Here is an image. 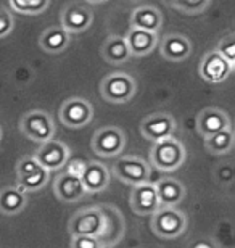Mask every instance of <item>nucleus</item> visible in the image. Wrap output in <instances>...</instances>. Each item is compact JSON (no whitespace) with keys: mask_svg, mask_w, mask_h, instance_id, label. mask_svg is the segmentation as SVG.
I'll use <instances>...</instances> for the list:
<instances>
[{"mask_svg":"<svg viewBox=\"0 0 235 248\" xmlns=\"http://www.w3.org/2000/svg\"><path fill=\"white\" fill-rule=\"evenodd\" d=\"M163 26V15L155 5H139L131 13V28L159 32Z\"/></svg>","mask_w":235,"mask_h":248,"instance_id":"4be33fe9","label":"nucleus"},{"mask_svg":"<svg viewBox=\"0 0 235 248\" xmlns=\"http://www.w3.org/2000/svg\"><path fill=\"white\" fill-rule=\"evenodd\" d=\"M110 170L100 161H87L81 174V181L87 193L103 192L110 186Z\"/></svg>","mask_w":235,"mask_h":248,"instance_id":"6ab92c4d","label":"nucleus"},{"mask_svg":"<svg viewBox=\"0 0 235 248\" xmlns=\"http://www.w3.org/2000/svg\"><path fill=\"white\" fill-rule=\"evenodd\" d=\"M158 193L159 206H177L186 198V187L174 177H163L155 182Z\"/></svg>","mask_w":235,"mask_h":248,"instance_id":"5701e85b","label":"nucleus"},{"mask_svg":"<svg viewBox=\"0 0 235 248\" xmlns=\"http://www.w3.org/2000/svg\"><path fill=\"white\" fill-rule=\"evenodd\" d=\"M211 3L213 0H176L169 7L186 15H200L206 8H209Z\"/></svg>","mask_w":235,"mask_h":248,"instance_id":"cd10ccee","label":"nucleus"},{"mask_svg":"<svg viewBox=\"0 0 235 248\" xmlns=\"http://www.w3.org/2000/svg\"><path fill=\"white\" fill-rule=\"evenodd\" d=\"M213 176H214V181H216L219 186H222V187L231 186L234 179V166L231 163H219V165L214 168Z\"/></svg>","mask_w":235,"mask_h":248,"instance_id":"c756f323","label":"nucleus"},{"mask_svg":"<svg viewBox=\"0 0 235 248\" xmlns=\"http://www.w3.org/2000/svg\"><path fill=\"white\" fill-rule=\"evenodd\" d=\"M129 203H131L132 211L139 216L145 215H153L155 211L159 208V200L157 187L153 182H142V184L132 186L131 197H129Z\"/></svg>","mask_w":235,"mask_h":248,"instance_id":"ddd939ff","label":"nucleus"},{"mask_svg":"<svg viewBox=\"0 0 235 248\" xmlns=\"http://www.w3.org/2000/svg\"><path fill=\"white\" fill-rule=\"evenodd\" d=\"M105 215V229L102 232V235L98 237L100 242L103 244L105 248H110L113 245H116L124 235V217L121 215V211L116 206H100Z\"/></svg>","mask_w":235,"mask_h":248,"instance_id":"a211bd4d","label":"nucleus"},{"mask_svg":"<svg viewBox=\"0 0 235 248\" xmlns=\"http://www.w3.org/2000/svg\"><path fill=\"white\" fill-rule=\"evenodd\" d=\"M216 52L226 58L229 63L235 64V34L234 32H227L226 36L218 42Z\"/></svg>","mask_w":235,"mask_h":248,"instance_id":"c85d7f7f","label":"nucleus"},{"mask_svg":"<svg viewBox=\"0 0 235 248\" xmlns=\"http://www.w3.org/2000/svg\"><path fill=\"white\" fill-rule=\"evenodd\" d=\"M68 174H73V176H78V177H81L82 174V171H84V166H86V163L81 161V160H69L68 163Z\"/></svg>","mask_w":235,"mask_h":248,"instance_id":"473e14b6","label":"nucleus"},{"mask_svg":"<svg viewBox=\"0 0 235 248\" xmlns=\"http://www.w3.org/2000/svg\"><path fill=\"white\" fill-rule=\"evenodd\" d=\"M94 21L92 10L82 3H69L62 12V26L69 34H81L86 32Z\"/></svg>","mask_w":235,"mask_h":248,"instance_id":"4468645a","label":"nucleus"},{"mask_svg":"<svg viewBox=\"0 0 235 248\" xmlns=\"http://www.w3.org/2000/svg\"><path fill=\"white\" fill-rule=\"evenodd\" d=\"M141 134L147 140L158 142L161 139L174 136L177 129L176 118L168 111H157L153 115L143 118L141 123Z\"/></svg>","mask_w":235,"mask_h":248,"instance_id":"9d476101","label":"nucleus"},{"mask_svg":"<svg viewBox=\"0 0 235 248\" xmlns=\"http://www.w3.org/2000/svg\"><path fill=\"white\" fill-rule=\"evenodd\" d=\"M19 131L26 136L29 140L44 143L55 139L57 126L50 113L44 110H31L24 113L19 120Z\"/></svg>","mask_w":235,"mask_h":248,"instance_id":"39448f33","label":"nucleus"},{"mask_svg":"<svg viewBox=\"0 0 235 248\" xmlns=\"http://www.w3.org/2000/svg\"><path fill=\"white\" fill-rule=\"evenodd\" d=\"M53 193L63 203H76L87 195L81 177L68 174V172H62L55 177Z\"/></svg>","mask_w":235,"mask_h":248,"instance_id":"f3484780","label":"nucleus"},{"mask_svg":"<svg viewBox=\"0 0 235 248\" xmlns=\"http://www.w3.org/2000/svg\"><path fill=\"white\" fill-rule=\"evenodd\" d=\"M58 118L66 127H86L94 118V107L91 105V102L82 97H69L60 107Z\"/></svg>","mask_w":235,"mask_h":248,"instance_id":"1a4fd4ad","label":"nucleus"},{"mask_svg":"<svg viewBox=\"0 0 235 248\" xmlns=\"http://www.w3.org/2000/svg\"><path fill=\"white\" fill-rule=\"evenodd\" d=\"M234 73V64L229 63L216 50L204 53L198 64V74L209 84H222Z\"/></svg>","mask_w":235,"mask_h":248,"instance_id":"f8f14e48","label":"nucleus"},{"mask_svg":"<svg viewBox=\"0 0 235 248\" xmlns=\"http://www.w3.org/2000/svg\"><path fill=\"white\" fill-rule=\"evenodd\" d=\"M28 205V193L21 192L16 186L0 188V213L5 216H16Z\"/></svg>","mask_w":235,"mask_h":248,"instance_id":"393cba45","label":"nucleus"},{"mask_svg":"<svg viewBox=\"0 0 235 248\" xmlns=\"http://www.w3.org/2000/svg\"><path fill=\"white\" fill-rule=\"evenodd\" d=\"M150 226L159 239L172 240L187 231V215L177 206H159L152 215Z\"/></svg>","mask_w":235,"mask_h":248,"instance_id":"f03ea898","label":"nucleus"},{"mask_svg":"<svg viewBox=\"0 0 235 248\" xmlns=\"http://www.w3.org/2000/svg\"><path fill=\"white\" fill-rule=\"evenodd\" d=\"M124 39L132 57H145L158 47V34L145 31V29L131 28Z\"/></svg>","mask_w":235,"mask_h":248,"instance_id":"412c9836","label":"nucleus"},{"mask_svg":"<svg viewBox=\"0 0 235 248\" xmlns=\"http://www.w3.org/2000/svg\"><path fill=\"white\" fill-rule=\"evenodd\" d=\"M15 171H16V187L24 193L42 190L50 181V171L29 155L19 158Z\"/></svg>","mask_w":235,"mask_h":248,"instance_id":"20e7f679","label":"nucleus"},{"mask_svg":"<svg viewBox=\"0 0 235 248\" xmlns=\"http://www.w3.org/2000/svg\"><path fill=\"white\" fill-rule=\"evenodd\" d=\"M100 53H102V58L105 62L110 64H114V66L127 63L132 58L126 39L123 36H119V34H110L103 41Z\"/></svg>","mask_w":235,"mask_h":248,"instance_id":"aec40b11","label":"nucleus"},{"mask_svg":"<svg viewBox=\"0 0 235 248\" xmlns=\"http://www.w3.org/2000/svg\"><path fill=\"white\" fill-rule=\"evenodd\" d=\"M235 145V137H234V131L232 126L227 129H222L216 134L209 137H204V148L211 153V155L216 156H222L227 155L234 150Z\"/></svg>","mask_w":235,"mask_h":248,"instance_id":"a878e982","label":"nucleus"},{"mask_svg":"<svg viewBox=\"0 0 235 248\" xmlns=\"http://www.w3.org/2000/svg\"><path fill=\"white\" fill-rule=\"evenodd\" d=\"M127 143L126 132L118 126H105L94 134L91 147L102 158H114L124 150Z\"/></svg>","mask_w":235,"mask_h":248,"instance_id":"0eeeda50","label":"nucleus"},{"mask_svg":"<svg viewBox=\"0 0 235 248\" xmlns=\"http://www.w3.org/2000/svg\"><path fill=\"white\" fill-rule=\"evenodd\" d=\"M127 2H142V0H127Z\"/></svg>","mask_w":235,"mask_h":248,"instance_id":"4c0bfd02","label":"nucleus"},{"mask_svg":"<svg viewBox=\"0 0 235 248\" xmlns=\"http://www.w3.org/2000/svg\"><path fill=\"white\" fill-rule=\"evenodd\" d=\"M69 42H71V34L62 26H50L39 37V47L44 52L52 53V55L64 52Z\"/></svg>","mask_w":235,"mask_h":248,"instance_id":"b1692460","label":"nucleus"},{"mask_svg":"<svg viewBox=\"0 0 235 248\" xmlns=\"http://www.w3.org/2000/svg\"><path fill=\"white\" fill-rule=\"evenodd\" d=\"M163 2H164V3H166V5H168V7H169V5H171L172 2H176V0H163Z\"/></svg>","mask_w":235,"mask_h":248,"instance_id":"c9c22d12","label":"nucleus"},{"mask_svg":"<svg viewBox=\"0 0 235 248\" xmlns=\"http://www.w3.org/2000/svg\"><path fill=\"white\" fill-rule=\"evenodd\" d=\"M111 172L116 179L132 187L150 181L152 168H150V163L139 156H123L113 165Z\"/></svg>","mask_w":235,"mask_h":248,"instance_id":"6e6552de","label":"nucleus"},{"mask_svg":"<svg viewBox=\"0 0 235 248\" xmlns=\"http://www.w3.org/2000/svg\"><path fill=\"white\" fill-rule=\"evenodd\" d=\"M2 136H3V131H2V126H0V140H2Z\"/></svg>","mask_w":235,"mask_h":248,"instance_id":"e433bc0d","label":"nucleus"},{"mask_svg":"<svg viewBox=\"0 0 235 248\" xmlns=\"http://www.w3.org/2000/svg\"><path fill=\"white\" fill-rule=\"evenodd\" d=\"M71 248H105L98 237L74 235L71 237Z\"/></svg>","mask_w":235,"mask_h":248,"instance_id":"7c9ffc66","label":"nucleus"},{"mask_svg":"<svg viewBox=\"0 0 235 248\" xmlns=\"http://www.w3.org/2000/svg\"><path fill=\"white\" fill-rule=\"evenodd\" d=\"M89 3H92V5H102L105 2H108V0H87Z\"/></svg>","mask_w":235,"mask_h":248,"instance_id":"f704fd0d","label":"nucleus"},{"mask_svg":"<svg viewBox=\"0 0 235 248\" xmlns=\"http://www.w3.org/2000/svg\"><path fill=\"white\" fill-rule=\"evenodd\" d=\"M231 127V118L222 108L208 107L203 108L197 116V132L204 137H209L222 129Z\"/></svg>","mask_w":235,"mask_h":248,"instance_id":"2eb2a0df","label":"nucleus"},{"mask_svg":"<svg viewBox=\"0 0 235 248\" xmlns=\"http://www.w3.org/2000/svg\"><path fill=\"white\" fill-rule=\"evenodd\" d=\"M15 28V18L7 8L0 7V39L7 37L12 34Z\"/></svg>","mask_w":235,"mask_h":248,"instance_id":"2f4dec72","label":"nucleus"},{"mask_svg":"<svg viewBox=\"0 0 235 248\" xmlns=\"http://www.w3.org/2000/svg\"><path fill=\"white\" fill-rule=\"evenodd\" d=\"M10 7L21 15H39L48 8L50 0H8Z\"/></svg>","mask_w":235,"mask_h":248,"instance_id":"bb28decb","label":"nucleus"},{"mask_svg":"<svg viewBox=\"0 0 235 248\" xmlns=\"http://www.w3.org/2000/svg\"><path fill=\"white\" fill-rule=\"evenodd\" d=\"M137 81L127 73H111L100 82V95L105 102L121 105L136 97Z\"/></svg>","mask_w":235,"mask_h":248,"instance_id":"7ed1b4c3","label":"nucleus"},{"mask_svg":"<svg viewBox=\"0 0 235 248\" xmlns=\"http://www.w3.org/2000/svg\"><path fill=\"white\" fill-rule=\"evenodd\" d=\"M34 158L46 168L47 171H58L63 166H66V163L71 158V150L66 143L52 139L48 142L39 143V148L34 153Z\"/></svg>","mask_w":235,"mask_h":248,"instance_id":"9b49d317","label":"nucleus"},{"mask_svg":"<svg viewBox=\"0 0 235 248\" xmlns=\"http://www.w3.org/2000/svg\"><path fill=\"white\" fill-rule=\"evenodd\" d=\"M192 248H214V247L209 245L208 242H198V244H195Z\"/></svg>","mask_w":235,"mask_h":248,"instance_id":"72a5a7b5","label":"nucleus"},{"mask_svg":"<svg viewBox=\"0 0 235 248\" xmlns=\"http://www.w3.org/2000/svg\"><path fill=\"white\" fill-rule=\"evenodd\" d=\"M105 229V215L100 206H89L76 211L68 221L69 235L100 237Z\"/></svg>","mask_w":235,"mask_h":248,"instance_id":"423d86ee","label":"nucleus"},{"mask_svg":"<svg viewBox=\"0 0 235 248\" xmlns=\"http://www.w3.org/2000/svg\"><path fill=\"white\" fill-rule=\"evenodd\" d=\"M192 42L188 41L184 34L179 32H169L163 37V41L159 42V53L164 60L168 62H184L192 55Z\"/></svg>","mask_w":235,"mask_h":248,"instance_id":"dca6fc26","label":"nucleus"},{"mask_svg":"<svg viewBox=\"0 0 235 248\" xmlns=\"http://www.w3.org/2000/svg\"><path fill=\"white\" fill-rule=\"evenodd\" d=\"M187 152L184 143L174 136L153 142L150 148V163L158 171L172 172L186 163Z\"/></svg>","mask_w":235,"mask_h":248,"instance_id":"f257e3e1","label":"nucleus"}]
</instances>
